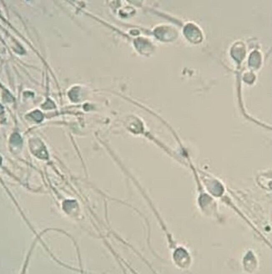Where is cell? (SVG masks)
<instances>
[{
	"label": "cell",
	"mask_w": 272,
	"mask_h": 274,
	"mask_svg": "<svg viewBox=\"0 0 272 274\" xmlns=\"http://www.w3.org/2000/svg\"><path fill=\"white\" fill-rule=\"evenodd\" d=\"M30 148L35 156L41 159H46L48 158L46 147L42 142L38 139H33L30 141Z\"/></svg>",
	"instance_id": "1"
},
{
	"label": "cell",
	"mask_w": 272,
	"mask_h": 274,
	"mask_svg": "<svg viewBox=\"0 0 272 274\" xmlns=\"http://www.w3.org/2000/svg\"><path fill=\"white\" fill-rule=\"evenodd\" d=\"M10 142L14 146H19L22 144V140L20 135L18 133L13 134L10 139Z\"/></svg>",
	"instance_id": "2"
},
{
	"label": "cell",
	"mask_w": 272,
	"mask_h": 274,
	"mask_svg": "<svg viewBox=\"0 0 272 274\" xmlns=\"http://www.w3.org/2000/svg\"><path fill=\"white\" fill-rule=\"evenodd\" d=\"M30 117L37 122H40L43 119V114L39 110H36L29 114Z\"/></svg>",
	"instance_id": "3"
},
{
	"label": "cell",
	"mask_w": 272,
	"mask_h": 274,
	"mask_svg": "<svg viewBox=\"0 0 272 274\" xmlns=\"http://www.w3.org/2000/svg\"><path fill=\"white\" fill-rule=\"evenodd\" d=\"M55 107L54 103L52 101L48 100L42 105V108L45 110L53 109Z\"/></svg>",
	"instance_id": "4"
}]
</instances>
